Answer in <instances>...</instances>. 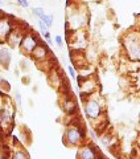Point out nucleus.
Returning <instances> with one entry per match:
<instances>
[{"label":"nucleus","mask_w":140,"mask_h":159,"mask_svg":"<svg viewBox=\"0 0 140 159\" xmlns=\"http://www.w3.org/2000/svg\"><path fill=\"white\" fill-rule=\"evenodd\" d=\"M41 21H42L49 29H50V28L53 27V21H54L53 13H45V15H44V17L41 19Z\"/></svg>","instance_id":"nucleus-17"},{"label":"nucleus","mask_w":140,"mask_h":159,"mask_svg":"<svg viewBox=\"0 0 140 159\" xmlns=\"http://www.w3.org/2000/svg\"><path fill=\"white\" fill-rule=\"evenodd\" d=\"M77 148V159H99V152L91 142H85Z\"/></svg>","instance_id":"nucleus-10"},{"label":"nucleus","mask_w":140,"mask_h":159,"mask_svg":"<svg viewBox=\"0 0 140 159\" xmlns=\"http://www.w3.org/2000/svg\"><path fill=\"white\" fill-rule=\"evenodd\" d=\"M8 159H31V157H29L28 151H27L24 147L16 146V147H15L13 150L11 151V154H9Z\"/></svg>","instance_id":"nucleus-14"},{"label":"nucleus","mask_w":140,"mask_h":159,"mask_svg":"<svg viewBox=\"0 0 140 159\" xmlns=\"http://www.w3.org/2000/svg\"><path fill=\"white\" fill-rule=\"evenodd\" d=\"M40 43L41 41H40L38 34L34 33L33 31H29L28 29V31L25 32V34H24L21 43H20L19 49H20V52H21L23 54H25V56H31L33 49L36 48Z\"/></svg>","instance_id":"nucleus-7"},{"label":"nucleus","mask_w":140,"mask_h":159,"mask_svg":"<svg viewBox=\"0 0 140 159\" xmlns=\"http://www.w3.org/2000/svg\"><path fill=\"white\" fill-rule=\"evenodd\" d=\"M99 159H101V158H99Z\"/></svg>","instance_id":"nucleus-25"},{"label":"nucleus","mask_w":140,"mask_h":159,"mask_svg":"<svg viewBox=\"0 0 140 159\" xmlns=\"http://www.w3.org/2000/svg\"><path fill=\"white\" fill-rule=\"evenodd\" d=\"M2 4H3V0H0V6H2Z\"/></svg>","instance_id":"nucleus-24"},{"label":"nucleus","mask_w":140,"mask_h":159,"mask_svg":"<svg viewBox=\"0 0 140 159\" xmlns=\"http://www.w3.org/2000/svg\"><path fill=\"white\" fill-rule=\"evenodd\" d=\"M68 72L73 80L77 78V70H76V68H74V65H68Z\"/></svg>","instance_id":"nucleus-21"},{"label":"nucleus","mask_w":140,"mask_h":159,"mask_svg":"<svg viewBox=\"0 0 140 159\" xmlns=\"http://www.w3.org/2000/svg\"><path fill=\"white\" fill-rule=\"evenodd\" d=\"M21 103H23L21 94H20V92H16L15 93V106H16L17 109H21Z\"/></svg>","instance_id":"nucleus-19"},{"label":"nucleus","mask_w":140,"mask_h":159,"mask_svg":"<svg viewBox=\"0 0 140 159\" xmlns=\"http://www.w3.org/2000/svg\"><path fill=\"white\" fill-rule=\"evenodd\" d=\"M16 2H17V4L21 8H28L29 7V2H28V0H16Z\"/></svg>","instance_id":"nucleus-22"},{"label":"nucleus","mask_w":140,"mask_h":159,"mask_svg":"<svg viewBox=\"0 0 140 159\" xmlns=\"http://www.w3.org/2000/svg\"><path fill=\"white\" fill-rule=\"evenodd\" d=\"M82 103L85 117L90 121L94 129L103 125V119L106 118V116H104V103L102 101V97L99 94L94 93L91 96L83 98Z\"/></svg>","instance_id":"nucleus-1"},{"label":"nucleus","mask_w":140,"mask_h":159,"mask_svg":"<svg viewBox=\"0 0 140 159\" xmlns=\"http://www.w3.org/2000/svg\"><path fill=\"white\" fill-rule=\"evenodd\" d=\"M46 13L45 12V9L42 8V7H33L32 8V15L34 17H36L37 20H41L42 17H44V15Z\"/></svg>","instance_id":"nucleus-18"},{"label":"nucleus","mask_w":140,"mask_h":159,"mask_svg":"<svg viewBox=\"0 0 140 159\" xmlns=\"http://www.w3.org/2000/svg\"><path fill=\"white\" fill-rule=\"evenodd\" d=\"M77 2L81 4H89V3H98V2H101V0H77Z\"/></svg>","instance_id":"nucleus-23"},{"label":"nucleus","mask_w":140,"mask_h":159,"mask_svg":"<svg viewBox=\"0 0 140 159\" xmlns=\"http://www.w3.org/2000/svg\"><path fill=\"white\" fill-rule=\"evenodd\" d=\"M114 141H116V137L112 135L111 133H107V131H106V133H102V134H101V142H102L103 146L111 148Z\"/></svg>","instance_id":"nucleus-15"},{"label":"nucleus","mask_w":140,"mask_h":159,"mask_svg":"<svg viewBox=\"0 0 140 159\" xmlns=\"http://www.w3.org/2000/svg\"><path fill=\"white\" fill-rule=\"evenodd\" d=\"M16 106L9 101L7 97H3L2 105H0V129L7 130L13 126L15 114H16Z\"/></svg>","instance_id":"nucleus-4"},{"label":"nucleus","mask_w":140,"mask_h":159,"mask_svg":"<svg viewBox=\"0 0 140 159\" xmlns=\"http://www.w3.org/2000/svg\"><path fill=\"white\" fill-rule=\"evenodd\" d=\"M54 43H56V45L59 49L63 48V39H62L61 34H56V36H54Z\"/></svg>","instance_id":"nucleus-20"},{"label":"nucleus","mask_w":140,"mask_h":159,"mask_svg":"<svg viewBox=\"0 0 140 159\" xmlns=\"http://www.w3.org/2000/svg\"><path fill=\"white\" fill-rule=\"evenodd\" d=\"M37 25H38V29H40V34L45 39V41H48V40L52 39V34H50V32H49V28L45 25L41 20H38L37 21Z\"/></svg>","instance_id":"nucleus-16"},{"label":"nucleus","mask_w":140,"mask_h":159,"mask_svg":"<svg viewBox=\"0 0 140 159\" xmlns=\"http://www.w3.org/2000/svg\"><path fill=\"white\" fill-rule=\"evenodd\" d=\"M122 45L129 60L140 61V31L127 32L123 36Z\"/></svg>","instance_id":"nucleus-3"},{"label":"nucleus","mask_w":140,"mask_h":159,"mask_svg":"<svg viewBox=\"0 0 140 159\" xmlns=\"http://www.w3.org/2000/svg\"><path fill=\"white\" fill-rule=\"evenodd\" d=\"M66 39L69 48L73 52H83L89 47L87 33L85 29H78L74 32H66Z\"/></svg>","instance_id":"nucleus-5"},{"label":"nucleus","mask_w":140,"mask_h":159,"mask_svg":"<svg viewBox=\"0 0 140 159\" xmlns=\"http://www.w3.org/2000/svg\"><path fill=\"white\" fill-rule=\"evenodd\" d=\"M28 31L27 27H23L21 24H16V27L13 28V31L9 33V36L7 39L6 44L9 47V48H19L20 43H21V40L24 37V34H25V32Z\"/></svg>","instance_id":"nucleus-9"},{"label":"nucleus","mask_w":140,"mask_h":159,"mask_svg":"<svg viewBox=\"0 0 140 159\" xmlns=\"http://www.w3.org/2000/svg\"><path fill=\"white\" fill-rule=\"evenodd\" d=\"M11 60H12V54L9 48L4 45H0V62H2V69H8L9 68V64H11Z\"/></svg>","instance_id":"nucleus-13"},{"label":"nucleus","mask_w":140,"mask_h":159,"mask_svg":"<svg viewBox=\"0 0 140 159\" xmlns=\"http://www.w3.org/2000/svg\"><path fill=\"white\" fill-rule=\"evenodd\" d=\"M17 21L8 16L6 13H0V45H4L9 36V33L13 31V28L16 27Z\"/></svg>","instance_id":"nucleus-8"},{"label":"nucleus","mask_w":140,"mask_h":159,"mask_svg":"<svg viewBox=\"0 0 140 159\" xmlns=\"http://www.w3.org/2000/svg\"><path fill=\"white\" fill-rule=\"evenodd\" d=\"M61 107H62L63 113L68 114V116H70V117H73L78 110L76 99H74L72 96H65L63 97L62 102H61Z\"/></svg>","instance_id":"nucleus-12"},{"label":"nucleus","mask_w":140,"mask_h":159,"mask_svg":"<svg viewBox=\"0 0 140 159\" xmlns=\"http://www.w3.org/2000/svg\"><path fill=\"white\" fill-rule=\"evenodd\" d=\"M76 81L78 84V88H79V92H81V98H86L91 94L97 93V89H98V82L95 81L94 76H82V74H77V78Z\"/></svg>","instance_id":"nucleus-6"},{"label":"nucleus","mask_w":140,"mask_h":159,"mask_svg":"<svg viewBox=\"0 0 140 159\" xmlns=\"http://www.w3.org/2000/svg\"><path fill=\"white\" fill-rule=\"evenodd\" d=\"M29 57H32V60H34L37 64H44L46 60L50 58V52H49V48L46 44L40 43L38 45L33 49V52L31 53Z\"/></svg>","instance_id":"nucleus-11"},{"label":"nucleus","mask_w":140,"mask_h":159,"mask_svg":"<svg viewBox=\"0 0 140 159\" xmlns=\"http://www.w3.org/2000/svg\"><path fill=\"white\" fill-rule=\"evenodd\" d=\"M62 142L66 147H74V148L83 145L86 142V134H85V129L82 123L78 121H72L70 123H68L62 135Z\"/></svg>","instance_id":"nucleus-2"}]
</instances>
